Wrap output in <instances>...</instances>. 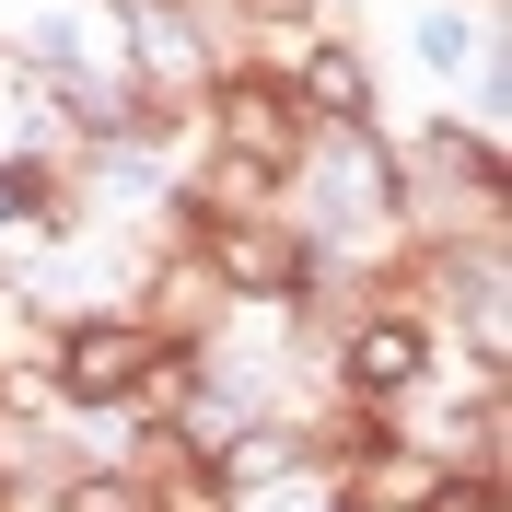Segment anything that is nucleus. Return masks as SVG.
<instances>
[{
    "mask_svg": "<svg viewBox=\"0 0 512 512\" xmlns=\"http://www.w3.org/2000/svg\"><path fill=\"white\" fill-rule=\"evenodd\" d=\"M198 350H163L140 315H70L47 338V384H59V408H128V396H187Z\"/></svg>",
    "mask_w": 512,
    "mask_h": 512,
    "instance_id": "f257e3e1",
    "label": "nucleus"
},
{
    "mask_svg": "<svg viewBox=\"0 0 512 512\" xmlns=\"http://www.w3.org/2000/svg\"><path fill=\"white\" fill-rule=\"evenodd\" d=\"M210 140H222L210 163H245V175H268V187H280V175H303V163H315L326 128L291 105L280 70H222V82H210Z\"/></svg>",
    "mask_w": 512,
    "mask_h": 512,
    "instance_id": "f03ea898",
    "label": "nucleus"
},
{
    "mask_svg": "<svg viewBox=\"0 0 512 512\" xmlns=\"http://www.w3.org/2000/svg\"><path fill=\"white\" fill-rule=\"evenodd\" d=\"M431 361H443V326L408 315V303H373V315L338 326V384H350L361 408H384V396H408V384H431Z\"/></svg>",
    "mask_w": 512,
    "mask_h": 512,
    "instance_id": "7ed1b4c3",
    "label": "nucleus"
},
{
    "mask_svg": "<svg viewBox=\"0 0 512 512\" xmlns=\"http://www.w3.org/2000/svg\"><path fill=\"white\" fill-rule=\"evenodd\" d=\"M280 82H291V105H303L315 128H326V117H350V128H361V105H373V70H361L350 47H303Z\"/></svg>",
    "mask_w": 512,
    "mask_h": 512,
    "instance_id": "20e7f679",
    "label": "nucleus"
},
{
    "mask_svg": "<svg viewBox=\"0 0 512 512\" xmlns=\"http://www.w3.org/2000/svg\"><path fill=\"white\" fill-rule=\"evenodd\" d=\"M35 512H152V489L128 478V466H82V478H59Z\"/></svg>",
    "mask_w": 512,
    "mask_h": 512,
    "instance_id": "39448f33",
    "label": "nucleus"
},
{
    "mask_svg": "<svg viewBox=\"0 0 512 512\" xmlns=\"http://www.w3.org/2000/svg\"><path fill=\"white\" fill-rule=\"evenodd\" d=\"M408 512H501V466H431Z\"/></svg>",
    "mask_w": 512,
    "mask_h": 512,
    "instance_id": "423d86ee",
    "label": "nucleus"
},
{
    "mask_svg": "<svg viewBox=\"0 0 512 512\" xmlns=\"http://www.w3.org/2000/svg\"><path fill=\"white\" fill-rule=\"evenodd\" d=\"M338 512H408V501H373V489H338Z\"/></svg>",
    "mask_w": 512,
    "mask_h": 512,
    "instance_id": "0eeeda50",
    "label": "nucleus"
}]
</instances>
